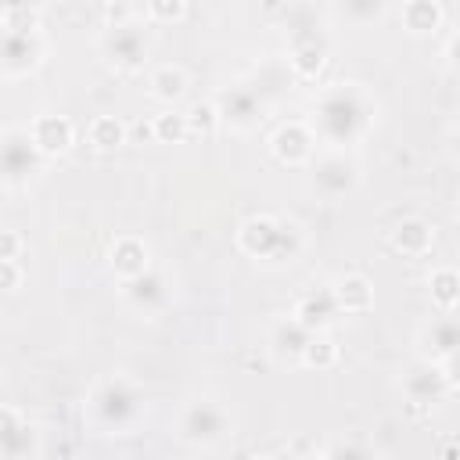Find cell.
Segmentation results:
<instances>
[{
	"instance_id": "obj_1",
	"label": "cell",
	"mask_w": 460,
	"mask_h": 460,
	"mask_svg": "<svg viewBox=\"0 0 460 460\" xmlns=\"http://www.w3.org/2000/svg\"><path fill=\"white\" fill-rule=\"evenodd\" d=\"M377 122V101L363 83H334L327 86L313 111H309V133L327 151H349L359 144Z\"/></svg>"
},
{
	"instance_id": "obj_2",
	"label": "cell",
	"mask_w": 460,
	"mask_h": 460,
	"mask_svg": "<svg viewBox=\"0 0 460 460\" xmlns=\"http://www.w3.org/2000/svg\"><path fill=\"white\" fill-rule=\"evenodd\" d=\"M144 417V392L129 377H104L86 395V420L104 435H126Z\"/></svg>"
},
{
	"instance_id": "obj_3",
	"label": "cell",
	"mask_w": 460,
	"mask_h": 460,
	"mask_svg": "<svg viewBox=\"0 0 460 460\" xmlns=\"http://www.w3.org/2000/svg\"><path fill=\"white\" fill-rule=\"evenodd\" d=\"M234 435V417L226 413L223 402L216 399H190L183 402L180 417H176V438L187 446H219Z\"/></svg>"
},
{
	"instance_id": "obj_4",
	"label": "cell",
	"mask_w": 460,
	"mask_h": 460,
	"mask_svg": "<svg viewBox=\"0 0 460 460\" xmlns=\"http://www.w3.org/2000/svg\"><path fill=\"white\" fill-rule=\"evenodd\" d=\"M43 172V155L29 137V126L0 129V187L22 190Z\"/></svg>"
},
{
	"instance_id": "obj_5",
	"label": "cell",
	"mask_w": 460,
	"mask_h": 460,
	"mask_svg": "<svg viewBox=\"0 0 460 460\" xmlns=\"http://www.w3.org/2000/svg\"><path fill=\"white\" fill-rule=\"evenodd\" d=\"M101 58L119 68V72H140L151 61V36L144 32L140 22H122V25H104L97 36Z\"/></svg>"
},
{
	"instance_id": "obj_6",
	"label": "cell",
	"mask_w": 460,
	"mask_h": 460,
	"mask_svg": "<svg viewBox=\"0 0 460 460\" xmlns=\"http://www.w3.org/2000/svg\"><path fill=\"white\" fill-rule=\"evenodd\" d=\"M212 104H216L219 126L234 129V133H252L266 119V97L259 93L255 83H244V79H234V83L219 86Z\"/></svg>"
},
{
	"instance_id": "obj_7",
	"label": "cell",
	"mask_w": 460,
	"mask_h": 460,
	"mask_svg": "<svg viewBox=\"0 0 460 460\" xmlns=\"http://www.w3.org/2000/svg\"><path fill=\"white\" fill-rule=\"evenodd\" d=\"M309 183L323 201H338L359 187V162L349 151H320L309 162Z\"/></svg>"
},
{
	"instance_id": "obj_8",
	"label": "cell",
	"mask_w": 460,
	"mask_h": 460,
	"mask_svg": "<svg viewBox=\"0 0 460 460\" xmlns=\"http://www.w3.org/2000/svg\"><path fill=\"white\" fill-rule=\"evenodd\" d=\"M47 58L43 32H7L0 29V79H25Z\"/></svg>"
},
{
	"instance_id": "obj_9",
	"label": "cell",
	"mask_w": 460,
	"mask_h": 460,
	"mask_svg": "<svg viewBox=\"0 0 460 460\" xmlns=\"http://www.w3.org/2000/svg\"><path fill=\"white\" fill-rule=\"evenodd\" d=\"M327 65V36L316 25H295L288 47V72L298 79H316Z\"/></svg>"
},
{
	"instance_id": "obj_10",
	"label": "cell",
	"mask_w": 460,
	"mask_h": 460,
	"mask_svg": "<svg viewBox=\"0 0 460 460\" xmlns=\"http://www.w3.org/2000/svg\"><path fill=\"white\" fill-rule=\"evenodd\" d=\"M460 349V327H456V316L453 313H438L431 316L420 331H417V356L424 363H435V367H446Z\"/></svg>"
},
{
	"instance_id": "obj_11",
	"label": "cell",
	"mask_w": 460,
	"mask_h": 460,
	"mask_svg": "<svg viewBox=\"0 0 460 460\" xmlns=\"http://www.w3.org/2000/svg\"><path fill=\"white\" fill-rule=\"evenodd\" d=\"M40 435L22 417V410L0 402V460H36Z\"/></svg>"
},
{
	"instance_id": "obj_12",
	"label": "cell",
	"mask_w": 460,
	"mask_h": 460,
	"mask_svg": "<svg viewBox=\"0 0 460 460\" xmlns=\"http://www.w3.org/2000/svg\"><path fill=\"white\" fill-rule=\"evenodd\" d=\"M122 298H126L137 313H144V316H158V313H165L169 302H172V284L165 280V273H158V270H144L140 277L122 280Z\"/></svg>"
},
{
	"instance_id": "obj_13",
	"label": "cell",
	"mask_w": 460,
	"mask_h": 460,
	"mask_svg": "<svg viewBox=\"0 0 460 460\" xmlns=\"http://www.w3.org/2000/svg\"><path fill=\"white\" fill-rule=\"evenodd\" d=\"M399 388H402V395L410 399V402H417V406H435V402H442V395L453 388V381H449V370L446 367H435V363H413L402 377H399Z\"/></svg>"
},
{
	"instance_id": "obj_14",
	"label": "cell",
	"mask_w": 460,
	"mask_h": 460,
	"mask_svg": "<svg viewBox=\"0 0 460 460\" xmlns=\"http://www.w3.org/2000/svg\"><path fill=\"white\" fill-rule=\"evenodd\" d=\"M338 316H341V309L331 295V284L327 288H309L291 309V320L302 323L309 334H327L338 323Z\"/></svg>"
},
{
	"instance_id": "obj_15",
	"label": "cell",
	"mask_w": 460,
	"mask_h": 460,
	"mask_svg": "<svg viewBox=\"0 0 460 460\" xmlns=\"http://www.w3.org/2000/svg\"><path fill=\"white\" fill-rule=\"evenodd\" d=\"M270 151L284 162V165H309L316 155V140L309 133L305 122H284L277 126V133L270 137Z\"/></svg>"
},
{
	"instance_id": "obj_16",
	"label": "cell",
	"mask_w": 460,
	"mask_h": 460,
	"mask_svg": "<svg viewBox=\"0 0 460 460\" xmlns=\"http://www.w3.org/2000/svg\"><path fill=\"white\" fill-rule=\"evenodd\" d=\"M280 241V219L277 216H248L237 226V244L252 259H273Z\"/></svg>"
},
{
	"instance_id": "obj_17",
	"label": "cell",
	"mask_w": 460,
	"mask_h": 460,
	"mask_svg": "<svg viewBox=\"0 0 460 460\" xmlns=\"http://www.w3.org/2000/svg\"><path fill=\"white\" fill-rule=\"evenodd\" d=\"M29 137H32V144L40 147V155L50 158V155H65V151L72 147L75 126H72L68 115H36V119L29 122Z\"/></svg>"
},
{
	"instance_id": "obj_18",
	"label": "cell",
	"mask_w": 460,
	"mask_h": 460,
	"mask_svg": "<svg viewBox=\"0 0 460 460\" xmlns=\"http://www.w3.org/2000/svg\"><path fill=\"white\" fill-rule=\"evenodd\" d=\"M309 331L302 323H295L291 316H280L270 323V334H266V349L277 363H302V352L309 345Z\"/></svg>"
},
{
	"instance_id": "obj_19",
	"label": "cell",
	"mask_w": 460,
	"mask_h": 460,
	"mask_svg": "<svg viewBox=\"0 0 460 460\" xmlns=\"http://www.w3.org/2000/svg\"><path fill=\"white\" fill-rule=\"evenodd\" d=\"M108 262H111L119 280H133L144 270H151V248H147V241H140L133 234H122V237H115V244L108 252Z\"/></svg>"
},
{
	"instance_id": "obj_20",
	"label": "cell",
	"mask_w": 460,
	"mask_h": 460,
	"mask_svg": "<svg viewBox=\"0 0 460 460\" xmlns=\"http://www.w3.org/2000/svg\"><path fill=\"white\" fill-rule=\"evenodd\" d=\"M331 295L341 313H367L374 309V284L363 273H345L331 284Z\"/></svg>"
},
{
	"instance_id": "obj_21",
	"label": "cell",
	"mask_w": 460,
	"mask_h": 460,
	"mask_svg": "<svg viewBox=\"0 0 460 460\" xmlns=\"http://www.w3.org/2000/svg\"><path fill=\"white\" fill-rule=\"evenodd\" d=\"M392 244H395L402 255H428L431 244H435V230H431L428 219H420V216H406V219L395 223V230H392Z\"/></svg>"
},
{
	"instance_id": "obj_22",
	"label": "cell",
	"mask_w": 460,
	"mask_h": 460,
	"mask_svg": "<svg viewBox=\"0 0 460 460\" xmlns=\"http://www.w3.org/2000/svg\"><path fill=\"white\" fill-rule=\"evenodd\" d=\"M147 90H151L155 101H162V104L172 108L187 93V72L180 65H155L151 75H147Z\"/></svg>"
},
{
	"instance_id": "obj_23",
	"label": "cell",
	"mask_w": 460,
	"mask_h": 460,
	"mask_svg": "<svg viewBox=\"0 0 460 460\" xmlns=\"http://www.w3.org/2000/svg\"><path fill=\"white\" fill-rule=\"evenodd\" d=\"M399 18H402L406 32L424 36V32H435L442 25V4H435V0H406L399 7Z\"/></svg>"
},
{
	"instance_id": "obj_24",
	"label": "cell",
	"mask_w": 460,
	"mask_h": 460,
	"mask_svg": "<svg viewBox=\"0 0 460 460\" xmlns=\"http://www.w3.org/2000/svg\"><path fill=\"white\" fill-rule=\"evenodd\" d=\"M428 288H431V302L438 305V313H453L456 309V302H460V277H456L453 266L431 270Z\"/></svg>"
},
{
	"instance_id": "obj_25",
	"label": "cell",
	"mask_w": 460,
	"mask_h": 460,
	"mask_svg": "<svg viewBox=\"0 0 460 460\" xmlns=\"http://www.w3.org/2000/svg\"><path fill=\"white\" fill-rule=\"evenodd\" d=\"M86 137H90V144H93L97 151H115V147H122V144H126L129 129H126V122H122V119H115V115H97V119L90 122Z\"/></svg>"
},
{
	"instance_id": "obj_26",
	"label": "cell",
	"mask_w": 460,
	"mask_h": 460,
	"mask_svg": "<svg viewBox=\"0 0 460 460\" xmlns=\"http://www.w3.org/2000/svg\"><path fill=\"white\" fill-rule=\"evenodd\" d=\"M151 137H155L158 144H180V140H187V137H190V133H187V115L176 111V108H165L162 115L151 119Z\"/></svg>"
},
{
	"instance_id": "obj_27",
	"label": "cell",
	"mask_w": 460,
	"mask_h": 460,
	"mask_svg": "<svg viewBox=\"0 0 460 460\" xmlns=\"http://www.w3.org/2000/svg\"><path fill=\"white\" fill-rule=\"evenodd\" d=\"M0 29H7V32H36L40 29V7L4 4L0 7Z\"/></svg>"
},
{
	"instance_id": "obj_28",
	"label": "cell",
	"mask_w": 460,
	"mask_h": 460,
	"mask_svg": "<svg viewBox=\"0 0 460 460\" xmlns=\"http://www.w3.org/2000/svg\"><path fill=\"white\" fill-rule=\"evenodd\" d=\"M302 244H305V234L295 219H280V241H277V252L270 262H295L302 255Z\"/></svg>"
},
{
	"instance_id": "obj_29",
	"label": "cell",
	"mask_w": 460,
	"mask_h": 460,
	"mask_svg": "<svg viewBox=\"0 0 460 460\" xmlns=\"http://www.w3.org/2000/svg\"><path fill=\"white\" fill-rule=\"evenodd\" d=\"M338 363V345L327 338V334H313L305 352H302V367H316V370H327Z\"/></svg>"
},
{
	"instance_id": "obj_30",
	"label": "cell",
	"mask_w": 460,
	"mask_h": 460,
	"mask_svg": "<svg viewBox=\"0 0 460 460\" xmlns=\"http://www.w3.org/2000/svg\"><path fill=\"white\" fill-rule=\"evenodd\" d=\"M187 14V4L183 0H147L140 7V18L151 22V25H165V22H180Z\"/></svg>"
},
{
	"instance_id": "obj_31",
	"label": "cell",
	"mask_w": 460,
	"mask_h": 460,
	"mask_svg": "<svg viewBox=\"0 0 460 460\" xmlns=\"http://www.w3.org/2000/svg\"><path fill=\"white\" fill-rule=\"evenodd\" d=\"M183 115H187V133L212 137L216 126H219V115H216V104H212V101H201V104H194V108L183 111Z\"/></svg>"
},
{
	"instance_id": "obj_32",
	"label": "cell",
	"mask_w": 460,
	"mask_h": 460,
	"mask_svg": "<svg viewBox=\"0 0 460 460\" xmlns=\"http://www.w3.org/2000/svg\"><path fill=\"white\" fill-rule=\"evenodd\" d=\"M385 11H388V7H385L381 0H345V4L338 7V14L349 18V22H356V25L374 22V18H381Z\"/></svg>"
},
{
	"instance_id": "obj_33",
	"label": "cell",
	"mask_w": 460,
	"mask_h": 460,
	"mask_svg": "<svg viewBox=\"0 0 460 460\" xmlns=\"http://www.w3.org/2000/svg\"><path fill=\"white\" fill-rule=\"evenodd\" d=\"M327 456H331V460H377L374 449H370L367 442H359V438H341V442H334V446L327 449Z\"/></svg>"
},
{
	"instance_id": "obj_34",
	"label": "cell",
	"mask_w": 460,
	"mask_h": 460,
	"mask_svg": "<svg viewBox=\"0 0 460 460\" xmlns=\"http://www.w3.org/2000/svg\"><path fill=\"white\" fill-rule=\"evenodd\" d=\"M25 280V270L18 259H0V291H18Z\"/></svg>"
},
{
	"instance_id": "obj_35",
	"label": "cell",
	"mask_w": 460,
	"mask_h": 460,
	"mask_svg": "<svg viewBox=\"0 0 460 460\" xmlns=\"http://www.w3.org/2000/svg\"><path fill=\"white\" fill-rule=\"evenodd\" d=\"M22 255V237L14 230H0V259H18Z\"/></svg>"
},
{
	"instance_id": "obj_36",
	"label": "cell",
	"mask_w": 460,
	"mask_h": 460,
	"mask_svg": "<svg viewBox=\"0 0 460 460\" xmlns=\"http://www.w3.org/2000/svg\"><path fill=\"white\" fill-rule=\"evenodd\" d=\"M309 460H331V456H327V453H316V456H309Z\"/></svg>"
},
{
	"instance_id": "obj_37",
	"label": "cell",
	"mask_w": 460,
	"mask_h": 460,
	"mask_svg": "<svg viewBox=\"0 0 460 460\" xmlns=\"http://www.w3.org/2000/svg\"><path fill=\"white\" fill-rule=\"evenodd\" d=\"M252 460H277V456H252Z\"/></svg>"
}]
</instances>
